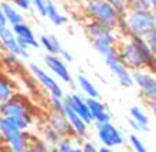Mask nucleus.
Here are the masks:
<instances>
[{
    "label": "nucleus",
    "instance_id": "0eeeda50",
    "mask_svg": "<svg viewBox=\"0 0 156 152\" xmlns=\"http://www.w3.org/2000/svg\"><path fill=\"white\" fill-rule=\"evenodd\" d=\"M97 135L102 147L114 148L123 144V135L112 122L97 124Z\"/></svg>",
    "mask_w": 156,
    "mask_h": 152
},
{
    "label": "nucleus",
    "instance_id": "dca6fc26",
    "mask_svg": "<svg viewBox=\"0 0 156 152\" xmlns=\"http://www.w3.org/2000/svg\"><path fill=\"white\" fill-rule=\"evenodd\" d=\"M40 47H44L47 54H54V56H60L62 51V45L54 34H43L40 38Z\"/></svg>",
    "mask_w": 156,
    "mask_h": 152
},
{
    "label": "nucleus",
    "instance_id": "c756f323",
    "mask_svg": "<svg viewBox=\"0 0 156 152\" xmlns=\"http://www.w3.org/2000/svg\"><path fill=\"white\" fill-rule=\"evenodd\" d=\"M64 98H58V97H50V105L53 108V111L62 112L64 111Z\"/></svg>",
    "mask_w": 156,
    "mask_h": 152
},
{
    "label": "nucleus",
    "instance_id": "9b49d317",
    "mask_svg": "<svg viewBox=\"0 0 156 152\" xmlns=\"http://www.w3.org/2000/svg\"><path fill=\"white\" fill-rule=\"evenodd\" d=\"M87 107L91 114L92 122L95 124H107L111 122V114L108 112L107 107L102 101H99L98 98H85Z\"/></svg>",
    "mask_w": 156,
    "mask_h": 152
},
{
    "label": "nucleus",
    "instance_id": "ea45409f",
    "mask_svg": "<svg viewBox=\"0 0 156 152\" xmlns=\"http://www.w3.org/2000/svg\"><path fill=\"white\" fill-rule=\"evenodd\" d=\"M3 56H4V49L2 43H0V66H2V61H3Z\"/></svg>",
    "mask_w": 156,
    "mask_h": 152
},
{
    "label": "nucleus",
    "instance_id": "a211bd4d",
    "mask_svg": "<svg viewBox=\"0 0 156 152\" xmlns=\"http://www.w3.org/2000/svg\"><path fill=\"white\" fill-rule=\"evenodd\" d=\"M45 17H48V20L55 26H62L67 23V17L60 12V9L55 6L53 0H47V12Z\"/></svg>",
    "mask_w": 156,
    "mask_h": 152
},
{
    "label": "nucleus",
    "instance_id": "b1692460",
    "mask_svg": "<svg viewBox=\"0 0 156 152\" xmlns=\"http://www.w3.org/2000/svg\"><path fill=\"white\" fill-rule=\"evenodd\" d=\"M54 148H55V152H74L75 145H74L73 138L66 136V138H61V139L58 141V144Z\"/></svg>",
    "mask_w": 156,
    "mask_h": 152
},
{
    "label": "nucleus",
    "instance_id": "6ab92c4d",
    "mask_svg": "<svg viewBox=\"0 0 156 152\" xmlns=\"http://www.w3.org/2000/svg\"><path fill=\"white\" fill-rule=\"evenodd\" d=\"M77 82H78L80 90L87 95V98H98L99 97V92H98V90H97V87L94 85V82L91 81L88 77H85L84 74L78 75Z\"/></svg>",
    "mask_w": 156,
    "mask_h": 152
},
{
    "label": "nucleus",
    "instance_id": "2eb2a0df",
    "mask_svg": "<svg viewBox=\"0 0 156 152\" xmlns=\"http://www.w3.org/2000/svg\"><path fill=\"white\" fill-rule=\"evenodd\" d=\"M2 10H3L4 19H6V23L7 26L13 27V26L19 24V23H23L24 21V17L19 12V9L12 3V2H2Z\"/></svg>",
    "mask_w": 156,
    "mask_h": 152
},
{
    "label": "nucleus",
    "instance_id": "f8f14e48",
    "mask_svg": "<svg viewBox=\"0 0 156 152\" xmlns=\"http://www.w3.org/2000/svg\"><path fill=\"white\" fill-rule=\"evenodd\" d=\"M47 124H48L53 129H55L62 138H66V136H70V138L71 136H75L74 131H73V128H71L70 122H68L67 117L64 115V112L51 111V114H50L48 118H47Z\"/></svg>",
    "mask_w": 156,
    "mask_h": 152
},
{
    "label": "nucleus",
    "instance_id": "5701e85b",
    "mask_svg": "<svg viewBox=\"0 0 156 152\" xmlns=\"http://www.w3.org/2000/svg\"><path fill=\"white\" fill-rule=\"evenodd\" d=\"M29 152H55V149H51L47 142H44L43 139H38V138H31L29 145Z\"/></svg>",
    "mask_w": 156,
    "mask_h": 152
},
{
    "label": "nucleus",
    "instance_id": "39448f33",
    "mask_svg": "<svg viewBox=\"0 0 156 152\" xmlns=\"http://www.w3.org/2000/svg\"><path fill=\"white\" fill-rule=\"evenodd\" d=\"M116 50H118L121 61L123 63V66L126 67L131 73L145 70V66H144V63H142V60H140L138 49H136V45H135V43H133V40H132V37H128L126 40L118 43Z\"/></svg>",
    "mask_w": 156,
    "mask_h": 152
},
{
    "label": "nucleus",
    "instance_id": "393cba45",
    "mask_svg": "<svg viewBox=\"0 0 156 152\" xmlns=\"http://www.w3.org/2000/svg\"><path fill=\"white\" fill-rule=\"evenodd\" d=\"M129 12H149L151 10V3L149 0H132L128 4Z\"/></svg>",
    "mask_w": 156,
    "mask_h": 152
},
{
    "label": "nucleus",
    "instance_id": "72a5a7b5",
    "mask_svg": "<svg viewBox=\"0 0 156 152\" xmlns=\"http://www.w3.org/2000/svg\"><path fill=\"white\" fill-rule=\"evenodd\" d=\"M146 105H148V108L151 110V112L156 117V97L146 100Z\"/></svg>",
    "mask_w": 156,
    "mask_h": 152
},
{
    "label": "nucleus",
    "instance_id": "7c9ffc66",
    "mask_svg": "<svg viewBox=\"0 0 156 152\" xmlns=\"http://www.w3.org/2000/svg\"><path fill=\"white\" fill-rule=\"evenodd\" d=\"M109 4H112L114 7L116 9V12L121 13V14H125V12H126V9H128V3H126V0H107Z\"/></svg>",
    "mask_w": 156,
    "mask_h": 152
},
{
    "label": "nucleus",
    "instance_id": "ddd939ff",
    "mask_svg": "<svg viewBox=\"0 0 156 152\" xmlns=\"http://www.w3.org/2000/svg\"><path fill=\"white\" fill-rule=\"evenodd\" d=\"M64 101H66L67 105H68L75 114L80 115L88 125L92 124V118H91V114H90V111H88V107H87V103H85V98H84V97H81L80 94H70L64 98Z\"/></svg>",
    "mask_w": 156,
    "mask_h": 152
},
{
    "label": "nucleus",
    "instance_id": "4468645a",
    "mask_svg": "<svg viewBox=\"0 0 156 152\" xmlns=\"http://www.w3.org/2000/svg\"><path fill=\"white\" fill-rule=\"evenodd\" d=\"M66 103V101H64ZM64 115L67 117L68 122H70L73 131H74V135L77 138H85L88 135V124L84 121V119L80 117L78 114H75L73 110H71L67 104H64Z\"/></svg>",
    "mask_w": 156,
    "mask_h": 152
},
{
    "label": "nucleus",
    "instance_id": "f03ea898",
    "mask_svg": "<svg viewBox=\"0 0 156 152\" xmlns=\"http://www.w3.org/2000/svg\"><path fill=\"white\" fill-rule=\"evenodd\" d=\"M128 37L145 38L149 33L156 30V14L149 12H129L123 14L122 26Z\"/></svg>",
    "mask_w": 156,
    "mask_h": 152
},
{
    "label": "nucleus",
    "instance_id": "bb28decb",
    "mask_svg": "<svg viewBox=\"0 0 156 152\" xmlns=\"http://www.w3.org/2000/svg\"><path fill=\"white\" fill-rule=\"evenodd\" d=\"M20 64V58L17 57L16 54L12 53H6L4 51L3 56V61H2V66H10V67H16Z\"/></svg>",
    "mask_w": 156,
    "mask_h": 152
},
{
    "label": "nucleus",
    "instance_id": "c85d7f7f",
    "mask_svg": "<svg viewBox=\"0 0 156 152\" xmlns=\"http://www.w3.org/2000/svg\"><path fill=\"white\" fill-rule=\"evenodd\" d=\"M31 7L40 14V16L45 17V12H47V0H31Z\"/></svg>",
    "mask_w": 156,
    "mask_h": 152
},
{
    "label": "nucleus",
    "instance_id": "a878e982",
    "mask_svg": "<svg viewBox=\"0 0 156 152\" xmlns=\"http://www.w3.org/2000/svg\"><path fill=\"white\" fill-rule=\"evenodd\" d=\"M129 142H131V147L135 152H148V148L145 147L142 139L138 135H135V134L129 135Z\"/></svg>",
    "mask_w": 156,
    "mask_h": 152
},
{
    "label": "nucleus",
    "instance_id": "37998d69",
    "mask_svg": "<svg viewBox=\"0 0 156 152\" xmlns=\"http://www.w3.org/2000/svg\"><path fill=\"white\" fill-rule=\"evenodd\" d=\"M85 2H87V3H88V2H91V0H85Z\"/></svg>",
    "mask_w": 156,
    "mask_h": 152
},
{
    "label": "nucleus",
    "instance_id": "f704fd0d",
    "mask_svg": "<svg viewBox=\"0 0 156 152\" xmlns=\"http://www.w3.org/2000/svg\"><path fill=\"white\" fill-rule=\"evenodd\" d=\"M60 57H61L66 63H71L73 60H74V57H73V54L68 53V51H67V50H64V49H62L61 54H60Z\"/></svg>",
    "mask_w": 156,
    "mask_h": 152
},
{
    "label": "nucleus",
    "instance_id": "c9c22d12",
    "mask_svg": "<svg viewBox=\"0 0 156 152\" xmlns=\"http://www.w3.org/2000/svg\"><path fill=\"white\" fill-rule=\"evenodd\" d=\"M129 125H131V127L133 128L135 131H138V132H144V128L140 127L139 124H136L135 121H133V119H131V118H129Z\"/></svg>",
    "mask_w": 156,
    "mask_h": 152
},
{
    "label": "nucleus",
    "instance_id": "1a4fd4ad",
    "mask_svg": "<svg viewBox=\"0 0 156 152\" xmlns=\"http://www.w3.org/2000/svg\"><path fill=\"white\" fill-rule=\"evenodd\" d=\"M44 64L55 77H58V80H61L62 82L70 84L73 81L71 73L67 67L66 61L62 60L60 56H54V54H45L44 57Z\"/></svg>",
    "mask_w": 156,
    "mask_h": 152
},
{
    "label": "nucleus",
    "instance_id": "412c9836",
    "mask_svg": "<svg viewBox=\"0 0 156 152\" xmlns=\"http://www.w3.org/2000/svg\"><path fill=\"white\" fill-rule=\"evenodd\" d=\"M61 138L62 136L60 135L55 129H53V128L50 127L48 124L41 128V139L44 141V142H47L50 147H55V145L58 144V141L61 139Z\"/></svg>",
    "mask_w": 156,
    "mask_h": 152
},
{
    "label": "nucleus",
    "instance_id": "f3484780",
    "mask_svg": "<svg viewBox=\"0 0 156 152\" xmlns=\"http://www.w3.org/2000/svg\"><path fill=\"white\" fill-rule=\"evenodd\" d=\"M2 45H3V49L6 53H12V54H16L19 58H29L30 57V53L29 50L23 49L20 44H19V41H17L16 36H13V37L7 38L6 41H3L2 43Z\"/></svg>",
    "mask_w": 156,
    "mask_h": 152
},
{
    "label": "nucleus",
    "instance_id": "aec40b11",
    "mask_svg": "<svg viewBox=\"0 0 156 152\" xmlns=\"http://www.w3.org/2000/svg\"><path fill=\"white\" fill-rule=\"evenodd\" d=\"M14 95V85L7 75L0 71V104L10 100Z\"/></svg>",
    "mask_w": 156,
    "mask_h": 152
},
{
    "label": "nucleus",
    "instance_id": "cd10ccee",
    "mask_svg": "<svg viewBox=\"0 0 156 152\" xmlns=\"http://www.w3.org/2000/svg\"><path fill=\"white\" fill-rule=\"evenodd\" d=\"M146 45H148L149 51L153 54V57L156 58V30H153L152 33H149L146 37L144 38Z\"/></svg>",
    "mask_w": 156,
    "mask_h": 152
},
{
    "label": "nucleus",
    "instance_id": "6e6552de",
    "mask_svg": "<svg viewBox=\"0 0 156 152\" xmlns=\"http://www.w3.org/2000/svg\"><path fill=\"white\" fill-rule=\"evenodd\" d=\"M133 84L139 87L142 97L145 98H153L156 97V74L148 70H140L132 73Z\"/></svg>",
    "mask_w": 156,
    "mask_h": 152
},
{
    "label": "nucleus",
    "instance_id": "423d86ee",
    "mask_svg": "<svg viewBox=\"0 0 156 152\" xmlns=\"http://www.w3.org/2000/svg\"><path fill=\"white\" fill-rule=\"evenodd\" d=\"M30 73L33 75V78L36 81L43 85L47 92L50 94V97H58V98H64V91H62L61 85L58 84V81L53 75H50L44 68H41L37 64H30Z\"/></svg>",
    "mask_w": 156,
    "mask_h": 152
},
{
    "label": "nucleus",
    "instance_id": "e433bc0d",
    "mask_svg": "<svg viewBox=\"0 0 156 152\" xmlns=\"http://www.w3.org/2000/svg\"><path fill=\"white\" fill-rule=\"evenodd\" d=\"M6 19H4V14H3V10H2V3H0V26H6Z\"/></svg>",
    "mask_w": 156,
    "mask_h": 152
},
{
    "label": "nucleus",
    "instance_id": "7ed1b4c3",
    "mask_svg": "<svg viewBox=\"0 0 156 152\" xmlns=\"http://www.w3.org/2000/svg\"><path fill=\"white\" fill-rule=\"evenodd\" d=\"M87 13L91 20L98 21L109 29L115 30L122 26L123 16L116 12V9L107 0H91L87 3Z\"/></svg>",
    "mask_w": 156,
    "mask_h": 152
},
{
    "label": "nucleus",
    "instance_id": "2f4dec72",
    "mask_svg": "<svg viewBox=\"0 0 156 152\" xmlns=\"http://www.w3.org/2000/svg\"><path fill=\"white\" fill-rule=\"evenodd\" d=\"M12 2L19 10L23 12H29L31 9V0H12Z\"/></svg>",
    "mask_w": 156,
    "mask_h": 152
},
{
    "label": "nucleus",
    "instance_id": "4c0bfd02",
    "mask_svg": "<svg viewBox=\"0 0 156 152\" xmlns=\"http://www.w3.org/2000/svg\"><path fill=\"white\" fill-rule=\"evenodd\" d=\"M149 3H151V12L156 14V0H149Z\"/></svg>",
    "mask_w": 156,
    "mask_h": 152
},
{
    "label": "nucleus",
    "instance_id": "79ce46f5",
    "mask_svg": "<svg viewBox=\"0 0 156 152\" xmlns=\"http://www.w3.org/2000/svg\"><path fill=\"white\" fill-rule=\"evenodd\" d=\"M131 2H132V0H126V3H128V4H129V3H131Z\"/></svg>",
    "mask_w": 156,
    "mask_h": 152
},
{
    "label": "nucleus",
    "instance_id": "f257e3e1",
    "mask_svg": "<svg viewBox=\"0 0 156 152\" xmlns=\"http://www.w3.org/2000/svg\"><path fill=\"white\" fill-rule=\"evenodd\" d=\"M0 117L7 118L21 131H29L34 122V108L24 95L16 94L0 104Z\"/></svg>",
    "mask_w": 156,
    "mask_h": 152
},
{
    "label": "nucleus",
    "instance_id": "4be33fe9",
    "mask_svg": "<svg viewBox=\"0 0 156 152\" xmlns=\"http://www.w3.org/2000/svg\"><path fill=\"white\" fill-rule=\"evenodd\" d=\"M129 114H131V119H133L136 124H139L140 127L144 128V131H148L149 129V118L142 108L132 107L131 110H129Z\"/></svg>",
    "mask_w": 156,
    "mask_h": 152
},
{
    "label": "nucleus",
    "instance_id": "c03bdc74",
    "mask_svg": "<svg viewBox=\"0 0 156 152\" xmlns=\"http://www.w3.org/2000/svg\"><path fill=\"white\" fill-rule=\"evenodd\" d=\"M0 145H2V139H0Z\"/></svg>",
    "mask_w": 156,
    "mask_h": 152
},
{
    "label": "nucleus",
    "instance_id": "a18cd8bd",
    "mask_svg": "<svg viewBox=\"0 0 156 152\" xmlns=\"http://www.w3.org/2000/svg\"><path fill=\"white\" fill-rule=\"evenodd\" d=\"M6 2H10V0H6Z\"/></svg>",
    "mask_w": 156,
    "mask_h": 152
},
{
    "label": "nucleus",
    "instance_id": "20e7f679",
    "mask_svg": "<svg viewBox=\"0 0 156 152\" xmlns=\"http://www.w3.org/2000/svg\"><path fill=\"white\" fill-rule=\"evenodd\" d=\"M101 57L104 58V61H105V64L108 66L109 71L115 75L116 80H118L123 87H132L133 85L132 73L128 70L126 67L123 66V63L121 61L116 47H112V49H109L108 51H105Z\"/></svg>",
    "mask_w": 156,
    "mask_h": 152
},
{
    "label": "nucleus",
    "instance_id": "a19ab883",
    "mask_svg": "<svg viewBox=\"0 0 156 152\" xmlns=\"http://www.w3.org/2000/svg\"><path fill=\"white\" fill-rule=\"evenodd\" d=\"M74 152H84V151H82V149H81V147H75Z\"/></svg>",
    "mask_w": 156,
    "mask_h": 152
},
{
    "label": "nucleus",
    "instance_id": "473e14b6",
    "mask_svg": "<svg viewBox=\"0 0 156 152\" xmlns=\"http://www.w3.org/2000/svg\"><path fill=\"white\" fill-rule=\"evenodd\" d=\"M81 149L84 152H98L97 145H95L92 141H84L82 145H81Z\"/></svg>",
    "mask_w": 156,
    "mask_h": 152
},
{
    "label": "nucleus",
    "instance_id": "58836bf2",
    "mask_svg": "<svg viewBox=\"0 0 156 152\" xmlns=\"http://www.w3.org/2000/svg\"><path fill=\"white\" fill-rule=\"evenodd\" d=\"M98 152H114V151H112V148H108V147H101V148H98Z\"/></svg>",
    "mask_w": 156,
    "mask_h": 152
},
{
    "label": "nucleus",
    "instance_id": "9d476101",
    "mask_svg": "<svg viewBox=\"0 0 156 152\" xmlns=\"http://www.w3.org/2000/svg\"><path fill=\"white\" fill-rule=\"evenodd\" d=\"M13 33L16 36L19 44L23 47V49L29 50V49H38L40 47V41L36 38V34H34L33 29L30 27L27 23H19V24L13 26L12 27Z\"/></svg>",
    "mask_w": 156,
    "mask_h": 152
}]
</instances>
